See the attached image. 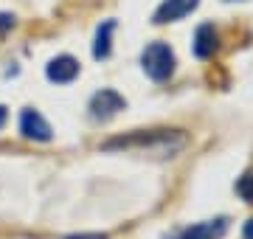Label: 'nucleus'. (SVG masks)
Wrapping results in <instances>:
<instances>
[{
  "label": "nucleus",
  "mask_w": 253,
  "mask_h": 239,
  "mask_svg": "<svg viewBox=\"0 0 253 239\" xmlns=\"http://www.w3.org/2000/svg\"><path fill=\"white\" fill-rule=\"evenodd\" d=\"M186 144V135L180 129H138L132 135H121V138L104 141L101 149H146V152H161V155H172Z\"/></svg>",
  "instance_id": "1"
},
{
  "label": "nucleus",
  "mask_w": 253,
  "mask_h": 239,
  "mask_svg": "<svg viewBox=\"0 0 253 239\" xmlns=\"http://www.w3.org/2000/svg\"><path fill=\"white\" fill-rule=\"evenodd\" d=\"M141 65H144V74L155 82H166L174 74V51L166 42H152L144 48L141 54Z\"/></svg>",
  "instance_id": "2"
},
{
  "label": "nucleus",
  "mask_w": 253,
  "mask_h": 239,
  "mask_svg": "<svg viewBox=\"0 0 253 239\" xmlns=\"http://www.w3.org/2000/svg\"><path fill=\"white\" fill-rule=\"evenodd\" d=\"M20 132H23V138L28 141H40V144H48V141L54 138V129L48 124L34 107H26V110L20 113Z\"/></svg>",
  "instance_id": "3"
},
{
  "label": "nucleus",
  "mask_w": 253,
  "mask_h": 239,
  "mask_svg": "<svg viewBox=\"0 0 253 239\" xmlns=\"http://www.w3.org/2000/svg\"><path fill=\"white\" fill-rule=\"evenodd\" d=\"M124 107H126L124 96H121V93H116V90H110V87L99 90V93L90 99V116H93L96 121L113 119V116H116L118 110H124Z\"/></svg>",
  "instance_id": "4"
},
{
  "label": "nucleus",
  "mask_w": 253,
  "mask_h": 239,
  "mask_svg": "<svg viewBox=\"0 0 253 239\" xmlns=\"http://www.w3.org/2000/svg\"><path fill=\"white\" fill-rule=\"evenodd\" d=\"M45 76L56 84H68L79 76V59H73L71 54H62V56H54L51 62L45 65Z\"/></svg>",
  "instance_id": "5"
},
{
  "label": "nucleus",
  "mask_w": 253,
  "mask_h": 239,
  "mask_svg": "<svg viewBox=\"0 0 253 239\" xmlns=\"http://www.w3.org/2000/svg\"><path fill=\"white\" fill-rule=\"evenodd\" d=\"M197 6H200V0H163L152 20L158 23V26H163V23H174V20H183L186 14H191Z\"/></svg>",
  "instance_id": "6"
},
{
  "label": "nucleus",
  "mask_w": 253,
  "mask_h": 239,
  "mask_svg": "<svg viewBox=\"0 0 253 239\" xmlns=\"http://www.w3.org/2000/svg\"><path fill=\"white\" fill-rule=\"evenodd\" d=\"M228 231V220L225 217H217V220H208V222H197L186 228L177 239H222Z\"/></svg>",
  "instance_id": "7"
},
{
  "label": "nucleus",
  "mask_w": 253,
  "mask_h": 239,
  "mask_svg": "<svg viewBox=\"0 0 253 239\" xmlns=\"http://www.w3.org/2000/svg\"><path fill=\"white\" fill-rule=\"evenodd\" d=\"M219 45V34L214 26H200L197 34H194V56H200V59H208V56H214V51H217Z\"/></svg>",
  "instance_id": "8"
},
{
  "label": "nucleus",
  "mask_w": 253,
  "mask_h": 239,
  "mask_svg": "<svg viewBox=\"0 0 253 239\" xmlns=\"http://www.w3.org/2000/svg\"><path fill=\"white\" fill-rule=\"evenodd\" d=\"M113 31H116V20H107L101 23L99 31H96V42H93V56L96 59H107L110 56V48H113Z\"/></svg>",
  "instance_id": "9"
},
{
  "label": "nucleus",
  "mask_w": 253,
  "mask_h": 239,
  "mask_svg": "<svg viewBox=\"0 0 253 239\" xmlns=\"http://www.w3.org/2000/svg\"><path fill=\"white\" fill-rule=\"evenodd\" d=\"M236 194H239L242 200L253 202V172H245V175L236 180Z\"/></svg>",
  "instance_id": "10"
},
{
  "label": "nucleus",
  "mask_w": 253,
  "mask_h": 239,
  "mask_svg": "<svg viewBox=\"0 0 253 239\" xmlns=\"http://www.w3.org/2000/svg\"><path fill=\"white\" fill-rule=\"evenodd\" d=\"M11 26H14V14H0V31H6Z\"/></svg>",
  "instance_id": "11"
},
{
  "label": "nucleus",
  "mask_w": 253,
  "mask_h": 239,
  "mask_svg": "<svg viewBox=\"0 0 253 239\" xmlns=\"http://www.w3.org/2000/svg\"><path fill=\"white\" fill-rule=\"evenodd\" d=\"M68 239H107L104 234H73V237H68Z\"/></svg>",
  "instance_id": "12"
},
{
  "label": "nucleus",
  "mask_w": 253,
  "mask_h": 239,
  "mask_svg": "<svg viewBox=\"0 0 253 239\" xmlns=\"http://www.w3.org/2000/svg\"><path fill=\"white\" fill-rule=\"evenodd\" d=\"M245 239H253V220H248V225H245Z\"/></svg>",
  "instance_id": "13"
},
{
  "label": "nucleus",
  "mask_w": 253,
  "mask_h": 239,
  "mask_svg": "<svg viewBox=\"0 0 253 239\" xmlns=\"http://www.w3.org/2000/svg\"><path fill=\"white\" fill-rule=\"evenodd\" d=\"M6 119H9V110H6V107H3V104H0V127H3V124H6Z\"/></svg>",
  "instance_id": "14"
}]
</instances>
